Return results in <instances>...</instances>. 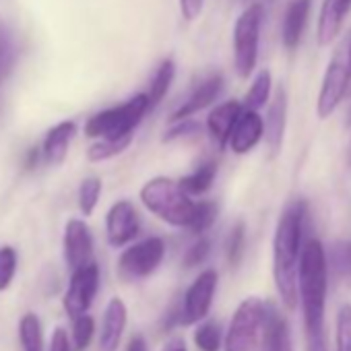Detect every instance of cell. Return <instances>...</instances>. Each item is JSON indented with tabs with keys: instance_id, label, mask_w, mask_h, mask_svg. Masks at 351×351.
<instances>
[{
	"instance_id": "6da1fadb",
	"label": "cell",
	"mask_w": 351,
	"mask_h": 351,
	"mask_svg": "<svg viewBox=\"0 0 351 351\" xmlns=\"http://www.w3.org/2000/svg\"><path fill=\"white\" fill-rule=\"evenodd\" d=\"M304 219L306 203L300 199L291 201L283 209L273 238V279L287 310L298 306V263L304 244Z\"/></svg>"
},
{
	"instance_id": "7a4b0ae2",
	"label": "cell",
	"mask_w": 351,
	"mask_h": 351,
	"mask_svg": "<svg viewBox=\"0 0 351 351\" xmlns=\"http://www.w3.org/2000/svg\"><path fill=\"white\" fill-rule=\"evenodd\" d=\"M328 287L326 254L320 240L310 238L302 244L298 263V300L304 308V324L308 341L324 339V304Z\"/></svg>"
},
{
	"instance_id": "3957f363",
	"label": "cell",
	"mask_w": 351,
	"mask_h": 351,
	"mask_svg": "<svg viewBox=\"0 0 351 351\" xmlns=\"http://www.w3.org/2000/svg\"><path fill=\"white\" fill-rule=\"evenodd\" d=\"M141 201L153 215L173 228H189L197 205L182 191L180 182L165 176H157L141 189Z\"/></svg>"
},
{
	"instance_id": "277c9868",
	"label": "cell",
	"mask_w": 351,
	"mask_h": 351,
	"mask_svg": "<svg viewBox=\"0 0 351 351\" xmlns=\"http://www.w3.org/2000/svg\"><path fill=\"white\" fill-rule=\"evenodd\" d=\"M151 110L147 93H138L122 106L104 110L91 116L85 124V134L91 138H120L132 134L143 116Z\"/></svg>"
},
{
	"instance_id": "5b68a950",
	"label": "cell",
	"mask_w": 351,
	"mask_h": 351,
	"mask_svg": "<svg viewBox=\"0 0 351 351\" xmlns=\"http://www.w3.org/2000/svg\"><path fill=\"white\" fill-rule=\"evenodd\" d=\"M263 17L265 9L256 3L244 9L234 25V66L242 79H248L256 66Z\"/></svg>"
},
{
	"instance_id": "8992f818",
	"label": "cell",
	"mask_w": 351,
	"mask_h": 351,
	"mask_svg": "<svg viewBox=\"0 0 351 351\" xmlns=\"http://www.w3.org/2000/svg\"><path fill=\"white\" fill-rule=\"evenodd\" d=\"M267 302L250 295L234 312L230 328L223 339V351H254L263 330Z\"/></svg>"
},
{
	"instance_id": "52a82bcc",
	"label": "cell",
	"mask_w": 351,
	"mask_h": 351,
	"mask_svg": "<svg viewBox=\"0 0 351 351\" xmlns=\"http://www.w3.org/2000/svg\"><path fill=\"white\" fill-rule=\"evenodd\" d=\"M217 283H219V275L213 269L203 271L186 289L184 300L180 302V306H176L171 310L173 322L182 324V326H191L197 322H203L211 310L215 291H217Z\"/></svg>"
},
{
	"instance_id": "ba28073f",
	"label": "cell",
	"mask_w": 351,
	"mask_h": 351,
	"mask_svg": "<svg viewBox=\"0 0 351 351\" xmlns=\"http://www.w3.org/2000/svg\"><path fill=\"white\" fill-rule=\"evenodd\" d=\"M165 256V242L161 238H147L128 246L118 258V275L124 281L147 279L157 271Z\"/></svg>"
},
{
	"instance_id": "9c48e42d",
	"label": "cell",
	"mask_w": 351,
	"mask_h": 351,
	"mask_svg": "<svg viewBox=\"0 0 351 351\" xmlns=\"http://www.w3.org/2000/svg\"><path fill=\"white\" fill-rule=\"evenodd\" d=\"M97 289H99V267L93 261L75 269L62 300L66 316L73 320L81 314H87L97 295Z\"/></svg>"
},
{
	"instance_id": "30bf717a",
	"label": "cell",
	"mask_w": 351,
	"mask_h": 351,
	"mask_svg": "<svg viewBox=\"0 0 351 351\" xmlns=\"http://www.w3.org/2000/svg\"><path fill=\"white\" fill-rule=\"evenodd\" d=\"M351 81V69L347 56H335L326 69V75L322 79L320 91H318V101H316V112L318 118H328L341 104V99L347 93Z\"/></svg>"
},
{
	"instance_id": "8fae6325",
	"label": "cell",
	"mask_w": 351,
	"mask_h": 351,
	"mask_svg": "<svg viewBox=\"0 0 351 351\" xmlns=\"http://www.w3.org/2000/svg\"><path fill=\"white\" fill-rule=\"evenodd\" d=\"M141 221L134 205L130 201H118L110 207L106 215V236L110 246L120 248L132 242L138 234Z\"/></svg>"
},
{
	"instance_id": "7c38bea8",
	"label": "cell",
	"mask_w": 351,
	"mask_h": 351,
	"mask_svg": "<svg viewBox=\"0 0 351 351\" xmlns=\"http://www.w3.org/2000/svg\"><path fill=\"white\" fill-rule=\"evenodd\" d=\"M62 250H64V263L71 271L91 263L93 256V238L91 230L83 219H71L64 228V240H62Z\"/></svg>"
},
{
	"instance_id": "4fadbf2b",
	"label": "cell",
	"mask_w": 351,
	"mask_h": 351,
	"mask_svg": "<svg viewBox=\"0 0 351 351\" xmlns=\"http://www.w3.org/2000/svg\"><path fill=\"white\" fill-rule=\"evenodd\" d=\"M263 134H265V122L261 114L256 110H242L230 132L228 145L232 147L234 153L244 155L261 143Z\"/></svg>"
},
{
	"instance_id": "5bb4252c",
	"label": "cell",
	"mask_w": 351,
	"mask_h": 351,
	"mask_svg": "<svg viewBox=\"0 0 351 351\" xmlns=\"http://www.w3.org/2000/svg\"><path fill=\"white\" fill-rule=\"evenodd\" d=\"M126 304L122 298H112L101 316V330H99V351H118L122 341V332L126 328Z\"/></svg>"
},
{
	"instance_id": "9a60e30c",
	"label": "cell",
	"mask_w": 351,
	"mask_h": 351,
	"mask_svg": "<svg viewBox=\"0 0 351 351\" xmlns=\"http://www.w3.org/2000/svg\"><path fill=\"white\" fill-rule=\"evenodd\" d=\"M261 332H263L265 351H293L287 320L281 314V310L271 302H267V306H265V318H263Z\"/></svg>"
},
{
	"instance_id": "2e32d148",
	"label": "cell",
	"mask_w": 351,
	"mask_h": 351,
	"mask_svg": "<svg viewBox=\"0 0 351 351\" xmlns=\"http://www.w3.org/2000/svg\"><path fill=\"white\" fill-rule=\"evenodd\" d=\"M265 122V138H267V145H269V151L273 155L279 153L281 145H283V136H285V124H287V95H285V89L279 87L277 93H275V99L271 101L269 106V112H267V120Z\"/></svg>"
},
{
	"instance_id": "e0dca14e",
	"label": "cell",
	"mask_w": 351,
	"mask_h": 351,
	"mask_svg": "<svg viewBox=\"0 0 351 351\" xmlns=\"http://www.w3.org/2000/svg\"><path fill=\"white\" fill-rule=\"evenodd\" d=\"M349 9L351 0H324L318 15V46H328L337 40Z\"/></svg>"
},
{
	"instance_id": "ac0fdd59",
	"label": "cell",
	"mask_w": 351,
	"mask_h": 351,
	"mask_svg": "<svg viewBox=\"0 0 351 351\" xmlns=\"http://www.w3.org/2000/svg\"><path fill=\"white\" fill-rule=\"evenodd\" d=\"M221 87H223V77L217 73V75H211L209 79H205L201 85H197V89L189 95V99L171 114V120H182V118H191L193 114L205 110L207 106H211L215 101V97L221 93Z\"/></svg>"
},
{
	"instance_id": "d6986e66",
	"label": "cell",
	"mask_w": 351,
	"mask_h": 351,
	"mask_svg": "<svg viewBox=\"0 0 351 351\" xmlns=\"http://www.w3.org/2000/svg\"><path fill=\"white\" fill-rule=\"evenodd\" d=\"M242 104L236 101V99H230V101H223L219 104L215 110H211L209 118H207V130L211 134V138L217 143L219 149H223L228 145V138H230V132L238 120V116L242 114Z\"/></svg>"
},
{
	"instance_id": "ffe728a7",
	"label": "cell",
	"mask_w": 351,
	"mask_h": 351,
	"mask_svg": "<svg viewBox=\"0 0 351 351\" xmlns=\"http://www.w3.org/2000/svg\"><path fill=\"white\" fill-rule=\"evenodd\" d=\"M310 9H312V0H289L285 15H283V29H281L283 46L287 50L298 48V44L304 36V29H306Z\"/></svg>"
},
{
	"instance_id": "44dd1931",
	"label": "cell",
	"mask_w": 351,
	"mask_h": 351,
	"mask_svg": "<svg viewBox=\"0 0 351 351\" xmlns=\"http://www.w3.org/2000/svg\"><path fill=\"white\" fill-rule=\"evenodd\" d=\"M75 130H77V124L73 120H64V122H58L56 126H52L44 138V157L50 165H60L64 159H66V153H69V145L75 136Z\"/></svg>"
},
{
	"instance_id": "7402d4cb",
	"label": "cell",
	"mask_w": 351,
	"mask_h": 351,
	"mask_svg": "<svg viewBox=\"0 0 351 351\" xmlns=\"http://www.w3.org/2000/svg\"><path fill=\"white\" fill-rule=\"evenodd\" d=\"M217 176V163L215 161H207L203 165H199L191 176L180 180V186L186 195H203L211 189L213 180Z\"/></svg>"
},
{
	"instance_id": "603a6c76",
	"label": "cell",
	"mask_w": 351,
	"mask_h": 351,
	"mask_svg": "<svg viewBox=\"0 0 351 351\" xmlns=\"http://www.w3.org/2000/svg\"><path fill=\"white\" fill-rule=\"evenodd\" d=\"M19 343L23 351H44V330L38 314L27 312L19 322Z\"/></svg>"
},
{
	"instance_id": "cb8c5ba5",
	"label": "cell",
	"mask_w": 351,
	"mask_h": 351,
	"mask_svg": "<svg viewBox=\"0 0 351 351\" xmlns=\"http://www.w3.org/2000/svg\"><path fill=\"white\" fill-rule=\"evenodd\" d=\"M173 75H176V64H173L171 58H165V60L157 66V71H155V75H153V79H151V91L147 93L149 106H151V108H155V106L167 95L169 85H171V81H173Z\"/></svg>"
},
{
	"instance_id": "d4e9b609",
	"label": "cell",
	"mask_w": 351,
	"mask_h": 351,
	"mask_svg": "<svg viewBox=\"0 0 351 351\" xmlns=\"http://www.w3.org/2000/svg\"><path fill=\"white\" fill-rule=\"evenodd\" d=\"M271 87H273L271 73H269V71H261V73L254 77V81H252V85H250L246 97H244L246 110H256V112H258L263 106H267V101H269V97H271Z\"/></svg>"
},
{
	"instance_id": "484cf974",
	"label": "cell",
	"mask_w": 351,
	"mask_h": 351,
	"mask_svg": "<svg viewBox=\"0 0 351 351\" xmlns=\"http://www.w3.org/2000/svg\"><path fill=\"white\" fill-rule=\"evenodd\" d=\"M195 345L201 351H221L223 347V335L221 326L215 320H207L197 326L195 330Z\"/></svg>"
},
{
	"instance_id": "4316f807",
	"label": "cell",
	"mask_w": 351,
	"mask_h": 351,
	"mask_svg": "<svg viewBox=\"0 0 351 351\" xmlns=\"http://www.w3.org/2000/svg\"><path fill=\"white\" fill-rule=\"evenodd\" d=\"M130 141H132V134L120 136V138H99L95 145L89 147L87 155L91 161H106V159H112V157L120 155L122 151H126Z\"/></svg>"
},
{
	"instance_id": "83f0119b",
	"label": "cell",
	"mask_w": 351,
	"mask_h": 351,
	"mask_svg": "<svg viewBox=\"0 0 351 351\" xmlns=\"http://www.w3.org/2000/svg\"><path fill=\"white\" fill-rule=\"evenodd\" d=\"M217 213H219V205L215 201H201V203H197L193 219L189 223V230L193 234H205L215 223Z\"/></svg>"
},
{
	"instance_id": "f1b7e54d",
	"label": "cell",
	"mask_w": 351,
	"mask_h": 351,
	"mask_svg": "<svg viewBox=\"0 0 351 351\" xmlns=\"http://www.w3.org/2000/svg\"><path fill=\"white\" fill-rule=\"evenodd\" d=\"M13 66H15V44L5 21L0 19V83L11 75Z\"/></svg>"
},
{
	"instance_id": "f546056e",
	"label": "cell",
	"mask_w": 351,
	"mask_h": 351,
	"mask_svg": "<svg viewBox=\"0 0 351 351\" xmlns=\"http://www.w3.org/2000/svg\"><path fill=\"white\" fill-rule=\"evenodd\" d=\"M335 351H351V304H343L337 312Z\"/></svg>"
},
{
	"instance_id": "4dcf8cb0",
	"label": "cell",
	"mask_w": 351,
	"mask_h": 351,
	"mask_svg": "<svg viewBox=\"0 0 351 351\" xmlns=\"http://www.w3.org/2000/svg\"><path fill=\"white\" fill-rule=\"evenodd\" d=\"M244 246H246V226H244V221H238L232 228V232L228 236V244H226V254H228V263L232 269H236L242 263Z\"/></svg>"
},
{
	"instance_id": "1f68e13d",
	"label": "cell",
	"mask_w": 351,
	"mask_h": 351,
	"mask_svg": "<svg viewBox=\"0 0 351 351\" xmlns=\"http://www.w3.org/2000/svg\"><path fill=\"white\" fill-rule=\"evenodd\" d=\"M99 195H101V180L99 178H87L81 182V189H79V207H81V213L85 217L93 215L97 203H99Z\"/></svg>"
},
{
	"instance_id": "d6a6232c",
	"label": "cell",
	"mask_w": 351,
	"mask_h": 351,
	"mask_svg": "<svg viewBox=\"0 0 351 351\" xmlns=\"http://www.w3.org/2000/svg\"><path fill=\"white\" fill-rule=\"evenodd\" d=\"M95 332V322L89 314H81L77 318H73V345L75 351H85L91 345Z\"/></svg>"
},
{
	"instance_id": "836d02e7",
	"label": "cell",
	"mask_w": 351,
	"mask_h": 351,
	"mask_svg": "<svg viewBox=\"0 0 351 351\" xmlns=\"http://www.w3.org/2000/svg\"><path fill=\"white\" fill-rule=\"evenodd\" d=\"M17 273V252L13 246L0 248V291L9 289Z\"/></svg>"
},
{
	"instance_id": "e575fe53",
	"label": "cell",
	"mask_w": 351,
	"mask_h": 351,
	"mask_svg": "<svg viewBox=\"0 0 351 351\" xmlns=\"http://www.w3.org/2000/svg\"><path fill=\"white\" fill-rule=\"evenodd\" d=\"M209 252H211V242H209L207 238L197 240V242L186 250V254H184V267H186V269H195V267H199L201 263H205V261H207Z\"/></svg>"
},
{
	"instance_id": "d590c367",
	"label": "cell",
	"mask_w": 351,
	"mask_h": 351,
	"mask_svg": "<svg viewBox=\"0 0 351 351\" xmlns=\"http://www.w3.org/2000/svg\"><path fill=\"white\" fill-rule=\"evenodd\" d=\"M199 132V124L191 118H182V120H173V126L165 132L163 141H176V138H186V136H195Z\"/></svg>"
},
{
	"instance_id": "8d00e7d4",
	"label": "cell",
	"mask_w": 351,
	"mask_h": 351,
	"mask_svg": "<svg viewBox=\"0 0 351 351\" xmlns=\"http://www.w3.org/2000/svg\"><path fill=\"white\" fill-rule=\"evenodd\" d=\"M180 3V13L186 21H195L205 7V0H178Z\"/></svg>"
},
{
	"instance_id": "74e56055",
	"label": "cell",
	"mask_w": 351,
	"mask_h": 351,
	"mask_svg": "<svg viewBox=\"0 0 351 351\" xmlns=\"http://www.w3.org/2000/svg\"><path fill=\"white\" fill-rule=\"evenodd\" d=\"M48 351H73V347H71V341H69V332H66L62 326L54 328V332H52V339H50V347H48Z\"/></svg>"
},
{
	"instance_id": "f35d334b",
	"label": "cell",
	"mask_w": 351,
	"mask_h": 351,
	"mask_svg": "<svg viewBox=\"0 0 351 351\" xmlns=\"http://www.w3.org/2000/svg\"><path fill=\"white\" fill-rule=\"evenodd\" d=\"M161 351H189V347H186L184 339L173 337V339H169V341L163 345V349H161Z\"/></svg>"
},
{
	"instance_id": "ab89813d",
	"label": "cell",
	"mask_w": 351,
	"mask_h": 351,
	"mask_svg": "<svg viewBox=\"0 0 351 351\" xmlns=\"http://www.w3.org/2000/svg\"><path fill=\"white\" fill-rule=\"evenodd\" d=\"M126 351H149V349H147V341H145L141 335H134V337L128 341Z\"/></svg>"
},
{
	"instance_id": "60d3db41",
	"label": "cell",
	"mask_w": 351,
	"mask_h": 351,
	"mask_svg": "<svg viewBox=\"0 0 351 351\" xmlns=\"http://www.w3.org/2000/svg\"><path fill=\"white\" fill-rule=\"evenodd\" d=\"M40 161V151L38 149H29L27 151V159H25V167L27 169H34Z\"/></svg>"
},
{
	"instance_id": "b9f144b4",
	"label": "cell",
	"mask_w": 351,
	"mask_h": 351,
	"mask_svg": "<svg viewBox=\"0 0 351 351\" xmlns=\"http://www.w3.org/2000/svg\"><path fill=\"white\" fill-rule=\"evenodd\" d=\"M308 351H326V343L322 341H308Z\"/></svg>"
},
{
	"instance_id": "7bdbcfd3",
	"label": "cell",
	"mask_w": 351,
	"mask_h": 351,
	"mask_svg": "<svg viewBox=\"0 0 351 351\" xmlns=\"http://www.w3.org/2000/svg\"><path fill=\"white\" fill-rule=\"evenodd\" d=\"M347 161L351 163V141H349V145H347Z\"/></svg>"
},
{
	"instance_id": "ee69618b",
	"label": "cell",
	"mask_w": 351,
	"mask_h": 351,
	"mask_svg": "<svg viewBox=\"0 0 351 351\" xmlns=\"http://www.w3.org/2000/svg\"><path fill=\"white\" fill-rule=\"evenodd\" d=\"M347 60H349V69H351V48H349V54H347Z\"/></svg>"
}]
</instances>
